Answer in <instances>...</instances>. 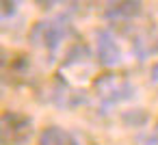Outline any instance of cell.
I'll return each instance as SVG.
<instances>
[{
  "label": "cell",
  "instance_id": "1",
  "mask_svg": "<svg viewBox=\"0 0 158 145\" xmlns=\"http://www.w3.org/2000/svg\"><path fill=\"white\" fill-rule=\"evenodd\" d=\"M33 134V119L20 110L0 113V145H24Z\"/></svg>",
  "mask_w": 158,
  "mask_h": 145
},
{
  "label": "cell",
  "instance_id": "2",
  "mask_svg": "<svg viewBox=\"0 0 158 145\" xmlns=\"http://www.w3.org/2000/svg\"><path fill=\"white\" fill-rule=\"evenodd\" d=\"M93 91L106 104H119V102H126V100H130L134 95V87L130 85V80L119 76V74H102V76H98L95 82H93Z\"/></svg>",
  "mask_w": 158,
  "mask_h": 145
},
{
  "label": "cell",
  "instance_id": "3",
  "mask_svg": "<svg viewBox=\"0 0 158 145\" xmlns=\"http://www.w3.org/2000/svg\"><path fill=\"white\" fill-rule=\"evenodd\" d=\"M65 35H67V24H65L63 18H56V20H41V22H37V24L31 28L28 41H31L33 46H37V48L56 50Z\"/></svg>",
  "mask_w": 158,
  "mask_h": 145
},
{
  "label": "cell",
  "instance_id": "4",
  "mask_svg": "<svg viewBox=\"0 0 158 145\" xmlns=\"http://www.w3.org/2000/svg\"><path fill=\"white\" fill-rule=\"evenodd\" d=\"M98 61L106 67H113V65L121 63V50L117 46V39L108 31L98 33Z\"/></svg>",
  "mask_w": 158,
  "mask_h": 145
},
{
  "label": "cell",
  "instance_id": "5",
  "mask_svg": "<svg viewBox=\"0 0 158 145\" xmlns=\"http://www.w3.org/2000/svg\"><path fill=\"white\" fill-rule=\"evenodd\" d=\"M39 145H78V141H76L74 134L67 132L65 128L48 126V128H44V132L39 134Z\"/></svg>",
  "mask_w": 158,
  "mask_h": 145
},
{
  "label": "cell",
  "instance_id": "6",
  "mask_svg": "<svg viewBox=\"0 0 158 145\" xmlns=\"http://www.w3.org/2000/svg\"><path fill=\"white\" fill-rule=\"evenodd\" d=\"M141 9H143L141 2H113L106 9V18H110V20L136 18V15H141Z\"/></svg>",
  "mask_w": 158,
  "mask_h": 145
},
{
  "label": "cell",
  "instance_id": "7",
  "mask_svg": "<svg viewBox=\"0 0 158 145\" xmlns=\"http://www.w3.org/2000/svg\"><path fill=\"white\" fill-rule=\"evenodd\" d=\"M147 110H143V108H134V110H126V113H121V121L128 126V128H141V126H145L147 123Z\"/></svg>",
  "mask_w": 158,
  "mask_h": 145
},
{
  "label": "cell",
  "instance_id": "8",
  "mask_svg": "<svg viewBox=\"0 0 158 145\" xmlns=\"http://www.w3.org/2000/svg\"><path fill=\"white\" fill-rule=\"evenodd\" d=\"M20 11L18 2H0V26L9 24V20H13Z\"/></svg>",
  "mask_w": 158,
  "mask_h": 145
},
{
  "label": "cell",
  "instance_id": "9",
  "mask_svg": "<svg viewBox=\"0 0 158 145\" xmlns=\"http://www.w3.org/2000/svg\"><path fill=\"white\" fill-rule=\"evenodd\" d=\"M152 82H154V85L158 87V63H156V65L152 67Z\"/></svg>",
  "mask_w": 158,
  "mask_h": 145
}]
</instances>
